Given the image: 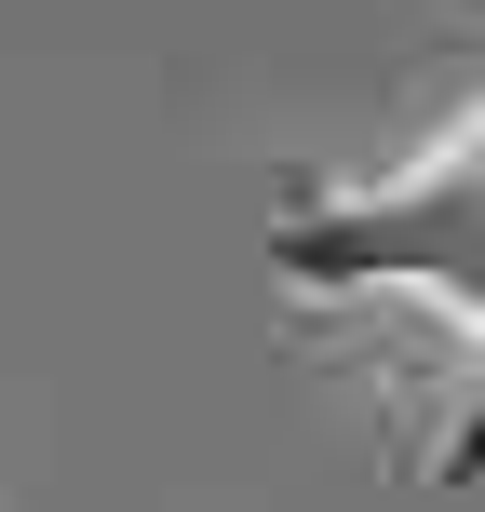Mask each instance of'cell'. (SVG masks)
<instances>
[{
	"label": "cell",
	"mask_w": 485,
	"mask_h": 512,
	"mask_svg": "<svg viewBox=\"0 0 485 512\" xmlns=\"http://www.w3.org/2000/svg\"><path fill=\"white\" fill-rule=\"evenodd\" d=\"M256 256H270V283L310 297V310H337V297H432V310H459L472 405H459V432L432 445V486L445 499L485 486V108L432 162H405V176H378V189H283Z\"/></svg>",
	"instance_id": "1"
}]
</instances>
